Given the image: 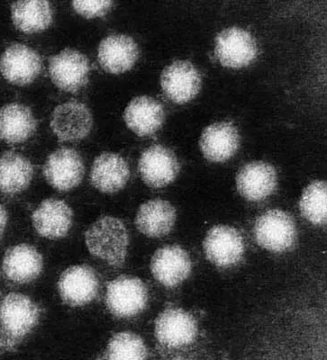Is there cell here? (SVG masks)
I'll list each match as a JSON object with an SVG mask.
<instances>
[{
  "instance_id": "20",
  "label": "cell",
  "mask_w": 327,
  "mask_h": 360,
  "mask_svg": "<svg viewBox=\"0 0 327 360\" xmlns=\"http://www.w3.org/2000/svg\"><path fill=\"white\" fill-rule=\"evenodd\" d=\"M34 229L41 236L56 240L66 236L72 225V209L59 199H46L32 215Z\"/></svg>"
},
{
  "instance_id": "25",
  "label": "cell",
  "mask_w": 327,
  "mask_h": 360,
  "mask_svg": "<svg viewBox=\"0 0 327 360\" xmlns=\"http://www.w3.org/2000/svg\"><path fill=\"white\" fill-rule=\"evenodd\" d=\"M34 167L21 154L8 152L0 156V191L8 195L18 194L30 185Z\"/></svg>"
},
{
  "instance_id": "8",
  "label": "cell",
  "mask_w": 327,
  "mask_h": 360,
  "mask_svg": "<svg viewBox=\"0 0 327 360\" xmlns=\"http://www.w3.org/2000/svg\"><path fill=\"white\" fill-rule=\"evenodd\" d=\"M43 173L53 188L70 191L81 184L85 173L84 162L77 150L62 148L48 156Z\"/></svg>"
},
{
  "instance_id": "18",
  "label": "cell",
  "mask_w": 327,
  "mask_h": 360,
  "mask_svg": "<svg viewBox=\"0 0 327 360\" xmlns=\"http://www.w3.org/2000/svg\"><path fill=\"white\" fill-rule=\"evenodd\" d=\"M200 146L204 157L210 162H226L239 149L238 130L229 122L211 124L202 133Z\"/></svg>"
},
{
  "instance_id": "17",
  "label": "cell",
  "mask_w": 327,
  "mask_h": 360,
  "mask_svg": "<svg viewBox=\"0 0 327 360\" xmlns=\"http://www.w3.org/2000/svg\"><path fill=\"white\" fill-rule=\"evenodd\" d=\"M139 58V48L132 37L112 34L98 46V60L102 69L112 74H122L134 67Z\"/></svg>"
},
{
  "instance_id": "21",
  "label": "cell",
  "mask_w": 327,
  "mask_h": 360,
  "mask_svg": "<svg viewBox=\"0 0 327 360\" xmlns=\"http://www.w3.org/2000/svg\"><path fill=\"white\" fill-rule=\"evenodd\" d=\"M43 266V257L34 247L19 244L6 250L2 269L9 281L27 284L41 275Z\"/></svg>"
},
{
  "instance_id": "12",
  "label": "cell",
  "mask_w": 327,
  "mask_h": 360,
  "mask_svg": "<svg viewBox=\"0 0 327 360\" xmlns=\"http://www.w3.org/2000/svg\"><path fill=\"white\" fill-rule=\"evenodd\" d=\"M179 169L181 167L175 153L160 144L144 150L138 164L144 183L155 188L171 184L177 178Z\"/></svg>"
},
{
  "instance_id": "19",
  "label": "cell",
  "mask_w": 327,
  "mask_h": 360,
  "mask_svg": "<svg viewBox=\"0 0 327 360\" xmlns=\"http://www.w3.org/2000/svg\"><path fill=\"white\" fill-rule=\"evenodd\" d=\"M127 127L141 137L155 134L165 121V108L150 96H137L128 104L124 112Z\"/></svg>"
},
{
  "instance_id": "9",
  "label": "cell",
  "mask_w": 327,
  "mask_h": 360,
  "mask_svg": "<svg viewBox=\"0 0 327 360\" xmlns=\"http://www.w3.org/2000/svg\"><path fill=\"white\" fill-rule=\"evenodd\" d=\"M197 321L181 308H167L155 321L156 339L169 348H181L194 342L198 336Z\"/></svg>"
},
{
  "instance_id": "7",
  "label": "cell",
  "mask_w": 327,
  "mask_h": 360,
  "mask_svg": "<svg viewBox=\"0 0 327 360\" xmlns=\"http://www.w3.org/2000/svg\"><path fill=\"white\" fill-rule=\"evenodd\" d=\"M41 69V56L27 45L12 44L6 48L0 58V72L11 84H31L40 75Z\"/></svg>"
},
{
  "instance_id": "26",
  "label": "cell",
  "mask_w": 327,
  "mask_h": 360,
  "mask_svg": "<svg viewBox=\"0 0 327 360\" xmlns=\"http://www.w3.org/2000/svg\"><path fill=\"white\" fill-rule=\"evenodd\" d=\"M53 12L50 2L19 1L11 5L13 24L25 34H37L52 25Z\"/></svg>"
},
{
  "instance_id": "6",
  "label": "cell",
  "mask_w": 327,
  "mask_h": 360,
  "mask_svg": "<svg viewBox=\"0 0 327 360\" xmlns=\"http://www.w3.org/2000/svg\"><path fill=\"white\" fill-rule=\"evenodd\" d=\"M216 58L223 66L241 69L248 66L257 57V44L245 29H224L216 37Z\"/></svg>"
},
{
  "instance_id": "28",
  "label": "cell",
  "mask_w": 327,
  "mask_h": 360,
  "mask_svg": "<svg viewBox=\"0 0 327 360\" xmlns=\"http://www.w3.org/2000/svg\"><path fill=\"white\" fill-rule=\"evenodd\" d=\"M147 356H148V350L142 338L132 333H120L115 334L109 340L104 358L146 359Z\"/></svg>"
},
{
  "instance_id": "1",
  "label": "cell",
  "mask_w": 327,
  "mask_h": 360,
  "mask_svg": "<svg viewBox=\"0 0 327 360\" xmlns=\"http://www.w3.org/2000/svg\"><path fill=\"white\" fill-rule=\"evenodd\" d=\"M85 243L93 256L120 268L127 259L129 236L123 221L113 217H105L86 230Z\"/></svg>"
},
{
  "instance_id": "15",
  "label": "cell",
  "mask_w": 327,
  "mask_h": 360,
  "mask_svg": "<svg viewBox=\"0 0 327 360\" xmlns=\"http://www.w3.org/2000/svg\"><path fill=\"white\" fill-rule=\"evenodd\" d=\"M191 269L190 255L178 245L161 248L150 260L153 276L166 288L178 287L190 276Z\"/></svg>"
},
{
  "instance_id": "10",
  "label": "cell",
  "mask_w": 327,
  "mask_h": 360,
  "mask_svg": "<svg viewBox=\"0 0 327 360\" xmlns=\"http://www.w3.org/2000/svg\"><path fill=\"white\" fill-rule=\"evenodd\" d=\"M50 125L59 141H81L91 133L92 114L83 103L66 102L54 109Z\"/></svg>"
},
{
  "instance_id": "16",
  "label": "cell",
  "mask_w": 327,
  "mask_h": 360,
  "mask_svg": "<svg viewBox=\"0 0 327 360\" xmlns=\"http://www.w3.org/2000/svg\"><path fill=\"white\" fill-rule=\"evenodd\" d=\"M278 186L274 167L264 162L246 164L236 176L237 191L246 200L259 202L270 197Z\"/></svg>"
},
{
  "instance_id": "2",
  "label": "cell",
  "mask_w": 327,
  "mask_h": 360,
  "mask_svg": "<svg viewBox=\"0 0 327 360\" xmlns=\"http://www.w3.org/2000/svg\"><path fill=\"white\" fill-rule=\"evenodd\" d=\"M148 299V289L141 279L122 276L109 283L105 304L115 316L131 318L146 309Z\"/></svg>"
},
{
  "instance_id": "30",
  "label": "cell",
  "mask_w": 327,
  "mask_h": 360,
  "mask_svg": "<svg viewBox=\"0 0 327 360\" xmlns=\"http://www.w3.org/2000/svg\"><path fill=\"white\" fill-rule=\"evenodd\" d=\"M6 223H8V213H6L5 207L0 204V236L4 233Z\"/></svg>"
},
{
  "instance_id": "11",
  "label": "cell",
  "mask_w": 327,
  "mask_h": 360,
  "mask_svg": "<svg viewBox=\"0 0 327 360\" xmlns=\"http://www.w3.org/2000/svg\"><path fill=\"white\" fill-rule=\"evenodd\" d=\"M203 248L207 259L221 268L236 265L245 253L241 233L227 225L211 228L205 238Z\"/></svg>"
},
{
  "instance_id": "3",
  "label": "cell",
  "mask_w": 327,
  "mask_h": 360,
  "mask_svg": "<svg viewBox=\"0 0 327 360\" xmlns=\"http://www.w3.org/2000/svg\"><path fill=\"white\" fill-rule=\"evenodd\" d=\"M39 318V307L27 295L11 292L0 303V326L6 336L14 342L27 336Z\"/></svg>"
},
{
  "instance_id": "27",
  "label": "cell",
  "mask_w": 327,
  "mask_h": 360,
  "mask_svg": "<svg viewBox=\"0 0 327 360\" xmlns=\"http://www.w3.org/2000/svg\"><path fill=\"white\" fill-rule=\"evenodd\" d=\"M326 182L316 180L304 189L300 201V213L315 225L326 224Z\"/></svg>"
},
{
  "instance_id": "4",
  "label": "cell",
  "mask_w": 327,
  "mask_h": 360,
  "mask_svg": "<svg viewBox=\"0 0 327 360\" xmlns=\"http://www.w3.org/2000/svg\"><path fill=\"white\" fill-rule=\"evenodd\" d=\"M253 233L259 245L272 252L290 250L297 236L293 218L278 209H272L261 215L256 221Z\"/></svg>"
},
{
  "instance_id": "24",
  "label": "cell",
  "mask_w": 327,
  "mask_h": 360,
  "mask_svg": "<svg viewBox=\"0 0 327 360\" xmlns=\"http://www.w3.org/2000/svg\"><path fill=\"white\" fill-rule=\"evenodd\" d=\"M37 122L31 109L11 103L0 109V140L8 143H22L37 131Z\"/></svg>"
},
{
  "instance_id": "22",
  "label": "cell",
  "mask_w": 327,
  "mask_h": 360,
  "mask_svg": "<svg viewBox=\"0 0 327 360\" xmlns=\"http://www.w3.org/2000/svg\"><path fill=\"white\" fill-rule=\"evenodd\" d=\"M130 178L128 163L115 153H103L93 162L91 184L103 193H115L123 189Z\"/></svg>"
},
{
  "instance_id": "14",
  "label": "cell",
  "mask_w": 327,
  "mask_h": 360,
  "mask_svg": "<svg viewBox=\"0 0 327 360\" xmlns=\"http://www.w3.org/2000/svg\"><path fill=\"white\" fill-rule=\"evenodd\" d=\"M161 86L169 101L182 105L200 91L201 76L191 63L176 60L162 70Z\"/></svg>"
},
{
  "instance_id": "29",
  "label": "cell",
  "mask_w": 327,
  "mask_h": 360,
  "mask_svg": "<svg viewBox=\"0 0 327 360\" xmlns=\"http://www.w3.org/2000/svg\"><path fill=\"white\" fill-rule=\"evenodd\" d=\"M113 1H73L75 11L86 18L103 17L113 8Z\"/></svg>"
},
{
  "instance_id": "5",
  "label": "cell",
  "mask_w": 327,
  "mask_h": 360,
  "mask_svg": "<svg viewBox=\"0 0 327 360\" xmlns=\"http://www.w3.org/2000/svg\"><path fill=\"white\" fill-rule=\"evenodd\" d=\"M91 72L88 57L81 51L65 49L49 60V74L53 84L63 91L76 93L86 85Z\"/></svg>"
},
{
  "instance_id": "13",
  "label": "cell",
  "mask_w": 327,
  "mask_h": 360,
  "mask_svg": "<svg viewBox=\"0 0 327 360\" xmlns=\"http://www.w3.org/2000/svg\"><path fill=\"white\" fill-rule=\"evenodd\" d=\"M99 281L97 273L88 265L70 266L58 282V290L64 303L70 307H82L98 295Z\"/></svg>"
},
{
  "instance_id": "23",
  "label": "cell",
  "mask_w": 327,
  "mask_h": 360,
  "mask_svg": "<svg viewBox=\"0 0 327 360\" xmlns=\"http://www.w3.org/2000/svg\"><path fill=\"white\" fill-rule=\"evenodd\" d=\"M175 208L171 202L153 199L141 205L136 217L138 231L150 238H161L171 233L176 223Z\"/></svg>"
}]
</instances>
